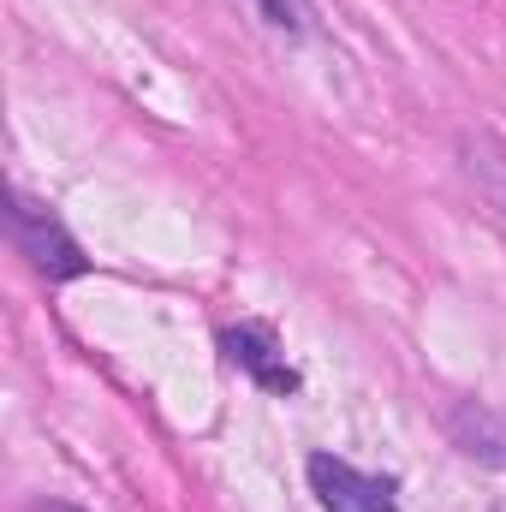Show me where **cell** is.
<instances>
[{"label":"cell","mask_w":506,"mask_h":512,"mask_svg":"<svg viewBox=\"0 0 506 512\" xmlns=\"http://www.w3.org/2000/svg\"><path fill=\"white\" fill-rule=\"evenodd\" d=\"M6 233H12L18 256H30V268L42 280H78V274H90V256L78 251V239L66 233V221L48 203H36L30 191L6 197Z\"/></svg>","instance_id":"obj_1"},{"label":"cell","mask_w":506,"mask_h":512,"mask_svg":"<svg viewBox=\"0 0 506 512\" xmlns=\"http://www.w3.org/2000/svg\"><path fill=\"white\" fill-rule=\"evenodd\" d=\"M304 471H310V489L328 512H399L393 477H370V471H358L334 453H310Z\"/></svg>","instance_id":"obj_2"},{"label":"cell","mask_w":506,"mask_h":512,"mask_svg":"<svg viewBox=\"0 0 506 512\" xmlns=\"http://www.w3.org/2000/svg\"><path fill=\"white\" fill-rule=\"evenodd\" d=\"M221 352H227L256 387H268V393H298V370L286 364V352H280V340H274L268 322H239V328H227V334H221Z\"/></svg>","instance_id":"obj_3"},{"label":"cell","mask_w":506,"mask_h":512,"mask_svg":"<svg viewBox=\"0 0 506 512\" xmlns=\"http://www.w3.org/2000/svg\"><path fill=\"white\" fill-rule=\"evenodd\" d=\"M459 167H465L471 191L483 197V215L501 227L506 239V143L489 137V131H465L459 137Z\"/></svg>","instance_id":"obj_4"},{"label":"cell","mask_w":506,"mask_h":512,"mask_svg":"<svg viewBox=\"0 0 506 512\" xmlns=\"http://www.w3.org/2000/svg\"><path fill=\"white\" fill-rule=\"evenodd\" d=\"M447 435H453V447H459L465 459L506 471V411L483 405V399H459V405L447 411Z\"/></svg>","instance_id":"obj_5"},{"label":"cell","mask_w":506,"mask_h":512,"mask_svg":"<svg viewBox=\"0 0 506 512\" xmlns=\"http://www.w3.org/2000/svg\"><path fill=\"white\" fill-rule=\"evenodd\" d=\"M262 18L286 36H304L310 30V0H262Z\"/></svg>","instance_id":"obj_6"},{"label":"cell","mask_w":506,"mask_h":512,"mask_svg":"<svg viewBox=\"0 0 506 512\" xmlns=\"http://www.w3.org/2000/svg\"><path fill=\"white\" fill-rule=\"evenodd\" d=\"M30 512H84V507H72V501H36Z\"/></svg>","instance_id":"obj_7"}]
</instances>
